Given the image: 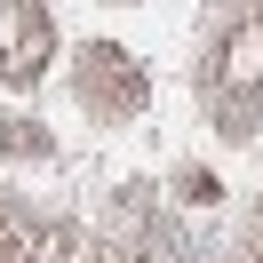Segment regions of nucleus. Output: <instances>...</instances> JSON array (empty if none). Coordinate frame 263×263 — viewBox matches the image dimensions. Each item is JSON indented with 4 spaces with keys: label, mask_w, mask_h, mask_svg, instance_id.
Listing matches in <instances>:
<instances>
[]
</instances>
